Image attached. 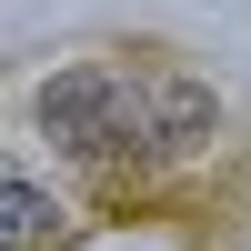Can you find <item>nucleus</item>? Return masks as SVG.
Returning a JSON list of instances; mask_svg holds the SVG:
<instances>
[{"mask_svg":"<svg viewBox=\"0 0 251 251\" xmlns=\"http://www.w3.org/2000/svg\"><path fill=\"white\" fill-rule=\"evenodd\" d=\"M40 131H50L60 151H80V161H111V151L141 141V91L121 71H100V60H80V71H60L50 91H40Z\"/></svg>","mask_w":251,"mask_h":251,"instance_id":"f257e3e1","label":"nucleus"},{"mask_svg":"<svg viewBox=\"0 0 251 251\" xmlns=\"http://www.w3.org/2000/svg\"><path fill=\"white\" fill-rule=\"evenodd\" d=\"M50 221H60V211L30 191V181H10V171H0V251H30L40 231H50Z\"/></svg>","mask_w":251,"mask_h":251,"instance_id":"f03ea898","label":"nucleus"},{"mask_svg":"<svg viewBox=\"0 0 251 251\" xmlns=\"http://www.w3.org/2000/svg\"><path fill=\"white\" fill-rule=\"evenodd\" d=\"M151 100H161V151H191V141L211 131V100H201L191 80H161Z\"/></svg>","mask_w":251,"mask_h":251,"instance_id":"7ed1b4c3","label":"nucleus"}]
</instances>
